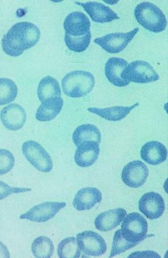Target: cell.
<instances>
[{"instance_id": "obj_1", "label": "cell", "mask_w": 168, "mask_h": 258, "mask_svg": "<svg viewBox=\"0 0 168 258\" xmlns=\"http://www.w3.org/2000/svg\"><path fill=\"white\" fill-rule=\"evenodd\" d=\"M40 38V29L36 25L31 22H18L4 35L2 48L8 55L19 56L26 50L35 46Z\"/></svg>"}, {"instance_id": "obj_2", "label": "cell", "mask_w": 168, "mask_h": 258, "mask_svg": "<svg viewBox=\"0 0 168 258\" xmlns=\"http://www.w3.org/2000/svg\"><path fill=\"white\" fill-rule=\"evenodd\" d=\"M134 14L137 21L149 31L158 33L166 28V18L155 4L142 2L136 7Z\"/></svg>"}, {"instance_id": "obj_3", "label": "cell", "mask_w": 168, "mask_h": 258, "mask_svg": "<svg viewBox=\"0 0 168 258\" xmlns=\"http://www.w3.org/2000/svg\"><path fill=\"white\" fill-rule=\"evenodd\" d=\"M95 84L93 75L85 71H74L69 73L62 81L63 93L74 99L88 95L94 88Z\"/></svg>"}, {"instance_id": "obj_4", "label": "cell", "mask_w": 168, "mask_h": 258, "mask_svg": "<svg viewBox=\"0 0 168 258\" xmlns=\"http://www.w3.org/2000/svg\"><path fill=\"white\" fill-rule=\"evenodd\" d=\"M23 154L27 161L40 172H51L53 167V161L47 151L39 143L33 141L23 144Z\"/></svg>"}, {"instance_id": "obj_5", "label": "cell", "mask_w": 168, "mask_h": 258, "mask_svg": "<svg viewBox=\"0 0 168 258\" xmlns=\"http://www.w3.org/2000/svg\"><path fill=\"white\" fill-rule=\"evenodd\" d=\"M122 232L127 238L138 245L149 235L147 234V222L144 217L133 212L125 217L122 221Z\"/></svg>"}, {"instance_id": "obj_6", "label": "cell", "mask_w": 168, "mask_h": 258, "mask_svg": "<svg viewBox=\"0 0 168 258\" xmlns=\"http://www.w3.org/2000/svg\"><path fill=\"white\" fill-rule=\"evenodd\" d=\"M122 78L129 82L147 84L159 79V76L148 62L145 61H134L127 66L122 74Z\"/></svg>"}, {"instance_id": "obj_7", "label": "cell", "mask_w": 168, "mask_h": 258, "mask_svg": "<svg viewBox=\"0 0 168 258\" xmlns=\"http://www.w3.org/2000/svg\"><path fill=\"white\" fill-rule=\"evenodd\" d=\"M139 28L137 27L128 33L108 34L101 38H95L94 42L109 53L116 54L123 51L137 35Z\"/></svg>"}, {"instance_id": "obj_8", "label": "cell", "mask_w": 168, "mask_h": 258, "mask_svg": "<svg viewBox=\"0 0 168 258\" xmlns=\"http://www.w3.org/2000/svg\"><path fill=\"white\" fill-rule=\"evenodd\" d=\"M77 243L84 254L100 256L105 254L107 245L103 237L93 231H84L77 235Z\"/></svg>"}, {"instance_id": "obj_9", "label": "cell", "mask_w": 168, "mask_h": 258, "mask_svg": "<svg viewBox=\"0 0 168 258\" xmlns=\"http://www.w3.org/2000/svg\"><path fill=\"white\" fill-rule=\"evenodd\" d=\"M66 206L65 202H45L36 205L26 213L20 216L21 220H27L34 222H47L57 214L61 209Z\"/></svg>"}, {"instance_id": "obj_10", "label": "cell", "mask_w": 168, "mask_h": 258, "mask_svg": "<svg viewBox=\"0 0 168 258\" xmlns=\"http://www.w3.org/2000/svg\"><path fill=\"white\" fill-rule=\"evenodd\" d=\"M149 170L145 163L134 161L126 164L122 172V179L124 184L131 188H139L146 182Z\"/></svg>"}, {"instance_id": "obj_11", "label": "cell", "mask_w": 168, "mask_h": 258, "mask_svg": "<svg viewBox=\"0 0 168 258\" xmlns=\"http://www.w3.org/2000/svg\"><path fill=\"white\" fill-rule=\"evenodd\" d=\"M140 212L149 220L160 218L165 211V203L159 194L151 191L143 195L138 203Z\"/></svg>"}, {"instance_id": "obj_12", "label": "cell", "mask_w": 168, "mask_h": 258, "mask_svg": "<svg viewBox=\"0 0 168 258\" xmlns=\"http://www.w3.org/2000/svg\"><path fill=\"white\" fill-rule=\"evenodd\" d=\"M0 118L6 128L17 131L21 129L26 122V112L20 105L11 104L2 109Z\"/></svg>"}, {"instance_id": "obj_13", "label": "cell", "mask_w": 168, "mask_h": 258, "mask_svg": "<svg viewBox=\"0 0 168 258\" xmlns=\"http://www.w3.org/2000/svg\"><path fill=\"white\" fill-rule=\"evenodd\" d=\"M75 3L82 7L95 22L104 24L120 19L119 16L110 7L99 2H88L86 3H81L76 2Z\"/></svg>"}, {"instance_id": "obj_14", "label": "cell", "mask_w": 168, "mask_h": 258, "mask_svg": "<svg viewBox=\"0 0 168 258\" xmlns=\"http://www.w3.org/2000/svg\"><path fill=\"white\" fill-rule=\"evenodd\" d=\"M63 27L66 35L80 36L90 32L91 22L85 14L75 11L65 18Z\"/></svg>"}, {"instance_id": "obj_15", "label": "cell", "mask_w": 168, "mask_h": 258, "mask_svg": "<svg viewBox=\"0 0 168 258\" xmlns=\"http://www.w3.org/2000/svg\"><path fill=\"white\" fill-rule=\"evenodd\" d=\"M101 191L94 187H87L80 189L74 198L72 205L78 211H89L102 202Z\"/></svg>"}, {"instance_id": "obj_16", "label": "cell", "mask_w": 168, "mask_h": 258, "mask_svg": "<svg viewBox=\"0 0 168 258\" xmlns=\"http://www.w3.org/2000/svg\"><path fill=\"white\" fill-rule=\"evenodd\" d=\"M128 64V61L123 58L113 57L109 59L105 66L107 79L115 86L125 87L129 85L130 82L123 79L122 76Z\"/></svg>"}, {"instance_id": "obj_17", "label": "cell", "mask_w": 168, "mask_h": 258, "mask_svg": "<svg viewBox=\"0 0 168 258\" xmlns=\"http://www.w3.org/2000/svg\"><path fill=\"white\" fill-rule=\"evenodd\" d=\"M126 215L127 212L124 209H116L102 212L95 219V227L100 231H111L122 223Z\"/></svg>"}, {"instance_id": "obj_18", "label": "cell", "mask_w": 168, "mask_h": 258, "mask_svg": "<svg viewBox=\"0 0 168 258\" xmlns=\"http://www.w3.org/2000/svg\"><path fill=\"white\" fill-rule=\"evenodd\" d=\"M140 156L146 163L156 166L166 161L167 150L163 144L150 141L145 144L140 150Z\"/></svg>"}, {"instance_id": "obj_19", "label": "cell", "mask_w": 168, "mask_h": 258, "mask_svg": "<svg viewBox=\"0 0 168 258\" xmlns=\"http://www.w3.org/2000/svg\"><path fill=\"white\" fill-rule=\"evenodd\" d=\"M74 161L80 167L86 168L92 166L96 162L100 153L99 144L87 141L77 147Z\"/></svg>"}, {"instance_id": "obj_20", "label": "cell", "mask_w": 168, "mask_h": 258, "mask_svg": "<svg viewBox=\"0 0 168 258\" xmlns=\"http://www.w3.org/2000/svg\"><path fill=\"white\" fill-rule=\"evenodd\" d=\"M63 105V99L61 97L51 98L45 100L36 111V119L42 122L53 120L62 110Z\"/></svg>"}, {"instance_id": "obj_21", "label": "cell", "mask_w": 168, "mask_h": 258, "mask_svg": "<svg viewBox=\"0 0 168 258\" xmlns=\"http://www.w3.org/2000/svg\"><path fill=\"white\" fill-rule=\"evenodd\" d=\"M138 105H139V102H137L131 106H114L112 108L104 109L89 108L88 111L101 116L104 119L110 121H119L126 117Z\"/></svg>"}, {"instance_id": "obj_22", "label": "cell", "mask_w": 168, "mask_h": 258, "mask_svg": "<svg viewBox=\"0 0 168 258\" xmlns=\"http://www.w3.org/2000/svg\"><path fill=\"white\" fill-rule=\"evenodd\" d=\"M72 141L76 147L87 141L100 144L101 141V132L95 125L85 124L79 125L72 134Z\"/></svg>"}, {"instance_id": "obj_23", "label": "cell", "mask_w": 168, "mask_h": 258, "mask_svg": "<svg viewBox=\"0 0 168 258\" xmlns=\"http://www.w3.org/2000/svg\"><path fill=\"white\" fill-rule=\"evenodd\" d=\"M61 89L57 80L51 77H46L40 82L38 88V97L41 102L54 97H61Z\"/></svg>"}, {"instance_id": "obj_24", "label": "cell", "mask_w": 168, "mask_h": 258, "mask_svg": "<svg viewBox=\"0 0 168 258\" xmlns=\"http://www.w3.org/2000/svg\"><path fill=\"white\" fill-rule=\"evenodd\" d=\"M31 250L36 257H51L54 250L53 241L45 236L38 237L32 244Z\"/></svg>"}, {"instance_id": "obj_25", "label": "cell", "mask_w": 168, "mask_h": 258, "mask_svg": "<svg viewBox=\"0 0 168 258\" xmlns=\"http://www.w3.org/2000/svg\"><path fill=\"white\" fill-rule=\"evenodd\" d=\"M58 254L60 258H78L81 250L75 237H70L63 239L58 246Z\"/></svg>"}, {"instance_id": "obj_26", "label": "cell", "mask_w": 168, "mask_h": 258, "mask_svg": "<svg viewBox=\"0 0 168 258\" xmlns=\"http://www.w3.org/2000/svg\"><path fill=\"white\" fill-rule=\"evenodd\" d=\"M18 95L17 84L12 80L0 79V105L10 104Z\"/></svg>"}, {"instance_id": "obj_27", "label": "cell", "mask_w": 168, "mask_h": 258, "mask_svg": "<svg viewBox=\"0 0 168 258\" xmlns=\"http://www.w3.org/2000/svg\"><path fill=\"white\" fill-rule=\"evenodd\" d=\"M92 33L89 32L85 35L72 36L65 34L64 40L68 49L72 51L81 52L88 49L91 43Z\"/></svg>"}, {"instance_id": "obj_28", "label": "cell", "mask_w": 168, "mask_h": 258, "mask_svg": "<svg viewBox=\"0 0 168 258\" xmlns=\"http://www.w3.org/2000/svg\"><path fill=\"white\" fill-rule=\"evenodd\" d=\"M137 245V244L129 240L124 236L121 229L118 230L115 232L113 237L112 248H111L110 257L115 256L116 255L122 254L126 251L131 249Z\"/></svg>"}, {"instance_id": "obj_29", "label": "cell", "mask_w": 168, "mask_h": 258, "mask_svg": "<svg viewBox=\"0 0 168 258\" xmlns=\"http://www.w3.org/2000/svg\"><path fill=\"white\" fill-rule=\"evenodd\" d=\"M15 159L8 150L0 149V175L10 172L15 166Z\"/></svg>"}, {"instance_id": "obj_30", "label": "cell", "mask_w": 168, "mask_h": 258, "mask_svg": "<svg viewBox=\"0 0 168 258\" xmlns=\"http://www.w3.org/2000/svg\"><path fill=\"white\" fill-rule=\"evenodd\" d=\"M31 191L30 188L11 187L3 181H0V200H4L13 194H20Z\"/></svg>"}, {"instance_id": "obj_31", "label": "cell", "mask_w": 168, "mask_h": 258, "mask_svg": "<svg viewBox=\"0 0 168 258\" xmlns=\"http://www.w3.org/2000/svg\"><path fill=\"white\" fill-rule=\"evenodd\" d=\"M128 257H160L157 253L153 251H145V252H136L129 255Z\"/></svg>"}, {"instance_id": "obj_32", "label": "cell", "mask_w": 168, "mask_h": 258, "mask_svg": "<svg viewBox=\"0 0 168 258\" xmlns=\"http://www.w3.org/2000/svg\"><path fill=\"white\" fill-rule=\"evenodd\" d=\"M0 257H10V254H9L8 248L2 241H0Z\"/></svg>"}, {"instance_id": "obj_33", "label": "cell", "mask_w": 168, "mask_h": 258, "mask_svg": "<svg viewBox=\"0 0 168 258\" xmlns=\"http://www.w3.org/2000/svg\"><path fill=\"white\" fill-rule=\"evenodd\" d=\"M106 4H111V5H113V4H117L118 3V2H105Z\"/></svg>"}]
</instances>
